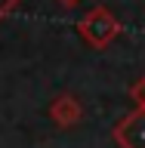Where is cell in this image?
<instances>
[{
	"instance_id": "2",
	"label": "cell",
	"mask_w": 145,
	"mask_h": 148,
	"mask_svg": "<svg viewBox=\"0 0 145 148\" xmlns=\"http://www.w3.org/2000/svg\"><path fill=\"white\" fill-rule=\"evenodd\" d=\"M118 148H145V108H133L111 127Z\"/></svg>"
},
{
	"instance_id": "3",
	"label": "cell",
	"mask_w": 145,
	"mask_h": 148,
	"mask_svg": "<svg viewBox=\"0 0 145 148\" xmlns=\"http://www.w3.org/2000/svg\"><path fill=\"white\" fill-rule=\"evenodd\" d=\"M49 120H53L56 127L62 130H71L77 127L83 120V105L77 96H71V92H59L53 102H49Z\"/></svg>"
},
{
	"instance_id": "6",
	"label": "cell",
	"mask_w": 145,
	"mask_h": 148,
	"mask_svg": "<svg viewBox=\"0 0 145 148\" xmlns=\"http://www.w3.org/2000/svg\"><path fill=\"white\" fill-rule=\"evenodd\" d=\"M56 3H59V6H65V9H71V6H77L80 0H56Z\"/></svg>"
},
{
	"instance_id": "4",
	"label": "cell",
	"mask_w": 145,
	"mask_h": 148,
	"mask_svg": "<svg viewBox=\"0 0 145 148\" xmlns=\"http://www.w3.org/2000/svg\"><path fill=\"white\" fill-rule=\"evenodd\" d=\"M130 99L136 102V108H145V74L130 83Z\"/></svg>"
},
{
	"instance_id": "5",
	"label": "cell",
	"mask_w": 145,
	"mask_h": 148,
	"mask_svg": "<svg viewBox=\"0 0 145 148\" xmlns=\"http://www.w3.org/2000/svg\"><path fill=\"white\" fill-rule=\"evenodd\" d=\"M19 6H22V0H0V22H3V18H9Z\"/></svg>"
},
{
	"instance_id": "1",
	"label": "cell",
	"mask_w": 145,
	"mask_h": 148,
	"mask_svg": "<svg viewBox=\"0 0 145 148\" xmlns=\"http://www.w3.org/2000/svg\"><path fill=\"white\" fill-rule=\"evenodd\" d=\"M120 22L108 6H93L77 18V34L83 37V43L93 49H105L120 37Z\"/></svg>"
}]
</instances>
